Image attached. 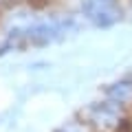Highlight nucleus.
Segmentation results:
<instances>
[{
	"mask_svg": "<svg viewBox=\"0 0 132 132\" xmlns=\"http://www.w3.org/2000/svg\"><path fill=\"white\" fill-rule=\"evenodd\" d=\"M66 31V24H57V22H44V24H35V27L27 29L24 33H15L18 38H22V44H46L51 40L60 38Z\"/></svg>",
	"mask_w": 132,
	"mask_h": 132,
	"instance_id": "1",
	"label": "nucleus"
},
{
	"mask_svg": "<svg viewBox=\"0 0 132 132\" xmlns=\"http://www.w3.org/2000/svg\"><path fill=\"white\" fill-rule=\"evenodd\" d=\"M84 11L95 24H99V27H108V24H112L114 20L119 18L112 0H86Z\"/></svg>",
	"mask_w": 132,
	"mask_h": 132,
	"instance_id": "2",
	"label": "nucleus"
},
{
	"mask_svg": "<svg viewBox=\"0 0 132 132\" xmlns=\"http://www.w3.org/2000/svg\"><path fill=\"white\" fill-rule=\"evenodd\" d=\"M90 119L101 128H114L119 123V108L114 101H106V104H97L90 108Z\"/></svg>",
	"mask_w": 132,
	"mask_h": 132,
	"instance_id": "3",
	"label": "nucleus"
},
{
	"mask_svg": "<svg viewBox=\"0 0 132 132\" xmlns=\"http://www.w3.org/2000/svg\"><path fill=\"white\" fill-rule=\"evenodd\" d=\"M108 97L112 99L114 104H126L132 99V84L128 81H121V84H114L108 88Z\"/></svg>",
	"mask_w": 132,
	"mask_h": 132,
	"instance_id": "4",
	"label": "nucleus"
},
{
	"mask_svg": "<svg viewBox=\"0 0 132 132\" xmlns=\"http://www.w3.org/2000/svg\"><path fill=\"white\" fill-rule=\"evenodd\" d=\"M60 132H86V130L81 126H77V123H71V126H64Z\"/></svg>",
	"mask_w": 132,
	"mask_h": 132,
	"instance_id": "5",
	"label": "nucleus"
}]
</instances>
